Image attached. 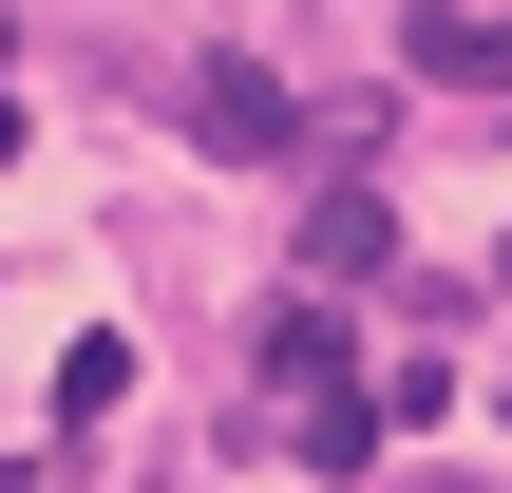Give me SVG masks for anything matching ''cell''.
Listing matches in <instances>:
<instances>
[{
	"instance_id": "cell-1",
	"label": "cell",
	"mask_w": 512,
	"mask_h": 493,
	"mask_svg": "<svg viewBox=\"0 0 512 493\" xmlns=\"http://www.w3.org/2000/svg\"><path fill=\"white\" fill-rule=\"evenodd\" d=\"M380 266H399V209H380V190H323V209H304V285L342 304V285H380Z\"/></svg>"
},
{
	"instance_id": "cell-2",
	"label": "cell",
	"mask_w": 512,
	"mask_h": 493,
	"mask_svg": "<svg viewBox=\"0 0 512 493\" xmlns=\"http://www.w3.org/2000/svg\"><path fill=\"white\" fill-rule=\"evenodd\" d=\"M323 380H361V342H342V304L304 285V304H266V399H323Z\"/></svg>"
},
{
	"instance_id": "cell-3",
	"label": "cell",
	"mask_w": 512,
	"mask_h": 493,
	"mask_svg": "<svg viewBox=\"0 0 512 493\" xmlns=\"http://www.w3.org/2000/svg\"><path fill=\"white\" fill-rule=\"evenodd\" d=\"M285 437H304V475H361V456H380V380H323V399H285Z\"/></svg>"
},
{
	"instance_id": "cell-4",
	"label": "cell",
	"mask_w": 512,
	"mask_h": 493,
	"mask_svg": "<svg viewBox=\"0 0 512 493\" xmlns=\"http://www.w3.org/2000/svg\"><path fill=\"white\" fill-rule=\"evenodd\" d=\"M190 133H209V152H285V95H266V76H190Z\"/></svg>"
},
{
	"instance_id": "cell-5",
	"label": "cell",
	"mask_w": 512,
	"mask_h": 493,
	"mask_svg": "<svg viewBox=\"0 0 512 493\" xmlns=\"http://www.w3.org/2000/svg\"><path fill=\"white\" fill-rule=\"evenodd\" d=\"M418 76H456V95H512V19H418Z\"/></svg>"
},
{
	"instance_id": "cell-6",
	"label": "cell",
	"mask_w": 512,
	"mask_h": 493,
	"mask_svg": "<svg viewBox=\"0 0 512 493\" xmlns=\"http://www.w3.org/2000/svg\"><path fill=\"white\" fill-rule=\"evenodd\" d=\"M114 399H133V342H114V323H95V342H76V361H57V418H76V437H95V418H114Z\"/></svg>"
},
{
	"instance_id": "cell-7",
	"label": "cell",
	"mask_w": 512,
	"mask_h": 493,
	"mask_svg": "<svg viewBox=\"0 0 512 493\" xmlns=\"http://www.w3.org/2000/svg\"><path fill=\"white\" fill-rule=\"evenodd\" d=\"M0 152H19V95H0Z\"/></svg>"
},
{
	"instance_id": "cell-8",
	"label": "cell",
	"mask_w": 512,
	"mask_h": 493,
	"mask_svg": "<svg viewBox=\"0 0 512 493\" xmlns=\"http://www.w3.org/2000/svg\"><path fill=\"white\" fill-rule=\"evenodd\" d=\"M0 493H57V475H0Z\"/></svg>"
}]
</instances>
